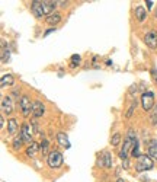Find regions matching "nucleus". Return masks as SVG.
<instances>
[{"label":"nucleus","instance_id":"obj_1","mask_svg":"<svg viewBox=\"0 0 157 182\" xmlns=\"http://www.w3.org/2000/svg\"><path fill=\"white\" fill-rule=\"evenodd\" d=\"M137 140L135 138V131L133 130V128H130L128 130V134H127V137H125V141H124V146L122 149H121V152H119V157L121 159H127V156H128V152H130V149L134 146V141Z\"/></svg>","mask_w":157,"mask_h":182},{"label":"nucleus","instance_id":"obj_2","mask_svg":"<svg viewBox=\"0 0 157 182\" xmlns=\"http://www.w3.org/2000/svg\"><path fill=\"white\" fill-rule=\"evenodd\" d=\"M153 160L151 157L148 156V155H141L140 157H138V162H137V165H135V169L137 172H143V171H148V169H153Z\"/></svg>","mask_w":157,"mask_h":182},{"label":"nucleus","instance_id":"obj_3","mask_svg":"<svg viewBox=\"0 0 157 182\" xmlns=\"http://www.w3.org/2000/svg\"><path fill=\"white\" fill-rule=\"evenodd\" d=\"M48 165L51 166V168H54V169H58L61 165H63V155L60 153V152H57V150H53L50 155H48Z\"/></svg>","mask_w":157,"mask_h":182},{"label":"nucleus","instance_id":"obj_4","mask_svg":"<svg viewBox=\"0 0 157 182\" xmlns=\"http://www.w3.org/2000/svg\"><path fill=\"white\" fill-rule=\"evenodd\" d=\"M19 106H21V111H22V115L23 117H28V115L32 112V106H34V102H31V99L23 95L19 101Z\"/></svg>","mask_w":157,"mask_h":182},{"label":"nucleus","instance_id":"obj_5","mask_svg":"<svg viewBox=\"0 0 157 182\" xmlns=\"http://www.w3.org/2000/svg\"><path fill=\"white\" fill-rule=\"evenodd\" d=\"M141 103L146 111H150L154 108V93L153 92H144L141 96Z\"/></svg>","mask_w":157,"mask_h":182},{"label":"nucleus","instance_id":"obj_6","mask_svg":"<svg viewBox=\"0 0 157 182\" xmlns=\"http://www.w3.org/2000/svg\"><path fill=\"white\" fill-rule=\"evenodd\" d=\"M21 130H22V131H21V137L23 138V141H26V143H34V141H32V130H31V127L28 124H23Z\"/></svg>","mask_w":157,"mask_h":182},{"label":"nucleus","instance_id":"obj_7","mask_svg":"<svg viewBox=\"0 0 157 182\" xmlns=\"http://www.w3.org/2000/svg\"><path fill=\"white\" fill-rule=\"evenodd\" d=\"M144 42H146L150 48L156 50L157 48V34L156 32H148V34H146V36H144Z\"/></svg>","mask_w":157,"mask_h":182},{"label":"nucleus","instance_id":"obj_8","mask_svg":"<svg viewBox=\"0 0 157 182\" xmlns=\"http://www.w3.org/2000/svg\"><path fill=\"white\" fill-rule=\"evenodd\" d=\"M45 112V106L42 102H39V101H35L34 102V106H32V115H34L35 118H39V117H42Z\"/></svg>","mask_w":157,"mask_h":182},{"label":"nucleus","instance_id":"obj_9","mask_svg":"<svg viewBox=\"0 0 157 182\" xmlns=\"http://www.w3.org/2000/svg\"><path fill=\"white\" fill-rule=\"evenodd\" d=\"M31 9H32V13H34L36 18H42L45 13H44V9H42V1H38V0H35L32 1V4H31Z\"/></svg>","mask_w":157,"mask_h":182},{"label":"nucleus","instance_id":"obj_10","mask_svg":"<svg viewBox=\"0 0 157 182\" xmlns=\"http://www.w3.org/2000/svg\"><path fill=\"white\" fill-rule=\"evenodd\" d=\"M1 109H3V112L4 114H12V111H13V103H12V98L10 96H4L3 99H1Z\"/></svg>","mask_w":157,"mask_h":182},{"label":"nucleus","instance_id":"obj_11","mask_svg":"<svg viewBox=\"0 0 157 182\" xmlns=\"http://www.w3.org/2000/svg\"><path fill=\"white\" fill-rule=\"evenodd\" d=\"M57 3L58 1H53V0H44L42 1V9H44V13L45 15H53V12H54V9H56Z\"/></svg>","mask_w":157,"mask_h":182},{"label":"nucleus","instance_id":"obj_12","mask_svg":"<svg viewBox=\"0 0 157 182\" xmlns=\"http://www.w3.org/2000/svg\"><path fill=\"white\" fill-rule=\"evenodd\" d=\"M57 140H58V144L63 146V147L68 149L70 147V141H68V137L66 136V133H58L57 134Z\"/></svg>","mask_w":157,"mask_h":182},{"label":"nucleus","instance_id":"obj_13","mask_svg":"<svg viewBox=\"0 0 157 182\" xmlns=\"http://www.w3.org/2000/svg\"><path fill=\"white\" fill-rule=\"evenodd\" d=\"M148 156L157 159V140H151L148 144Z\"/></svg>","mask_w":157,"mask_h":182},{"label":"nucleus","instance_id":"obj_14","mask_svg":"<svg viewBox=\"0 0 157 182\" xmlns=\"http://www.w3.org/2000/svg\"><path fill=\"white\" fill-rule=\"evenodd\" d=\"M16 131H18V123H16L15 118H10L9 123H7V133H9L10 136H15Z\"/></svg>","mask_w":157,"mask_h":182},{"label":"nucleus","instance_id":"obj_15","mask_svg":"<svg viewBox=\"0 0 157 182\" xmlns=\"http://www.w3.org/2000/svg\"><path fill=\"white\" fill-rule=\"evenodd\" d=\"M13 82H15V79H13V76L12 74H3L1 76V88H6V86H12L13 85Z\"/></svg>","mask_w":157,"mask_h":182},{"label":"nucleus","instance_id":"obj_16","mask_svg":"<svg viewBox=\"0 0 157 182\" xmlns=\"http://www.w3.org/2000/svg\"><path fill=\"white\" fill-rule=\"evenodd\" d=\"M60 21H61V15L60 13H53V15L47 16V23L48 25H57Z\"/></svg>","mask_w":157,"mask_h":182},{"label":"nucleus","instance_id":"obj_17","mask_svg":"<svg viewBox=\"0 0 157 182\" xmlns=\"http://www.w3.org/2000/svg\"><path fill=\"white\" fill-rule=\"evenodd\" d=\"M103 166L106 169H111L112 168V156H111L109 152H105L103 153Z\"/></svg>","mask_w":157,"mask_h":182},{"label":"nucleus","instance_id":"obj_18","mask_svg":"<svg viewBox=\"0 0 157 182\" xmlns=\"http://www.w3.org/2000/svg\"><path fill=\"white\" fill-rule=\"evenodd\" d=\"M38 149H39V146H38L36 143H31V146L26 149V155H28L29 157H32V156H35V155H36Z\"/></svg>","mask_w":157,"mask_h":182},{"label":"nucleus","instance_id":"obj_19","mask_svg":"<svg viewBox=\"0 0 157 182\" xmlns=\"http://www.w3.org/2000/svg\"><path fill=\"white\" fill-rule=\"evenodd\" d=\"M135 15H137V19H138V21H144V19H146L147 12H146V9H144V7L138 6V7L135 9Z\"/></svg>","mask_w":157,"mask_h":182},{"label":"nucleus","instance_id":"obj_20","mask_svg":"<svg viewBox=\"0 0 157 182\" xmlns=\"http://www.w3.org/2000/svg\"><path fill=\"white\" fill-rule=\"evenodd\" d=\"M131 155L134 156V157H140L141 155H140V143L135 140L134 141V146H133V150H131Z\"/></svg>","mask_w":157,"mask_h":182},{"label":"nucleus","instance_id":"obj_21","mask_svg":"<svg viewBox=\"0 0 157 182\" xmlns=\"http://www.w3.org/2000/svg\"><path fill=\"white\" fill-rule=\"evenodd\" d=\"M23 146V138L21 136L19 137H15V140H13V149L15 150H19V149Z\"/></svg>","mask_w":157,"mask_h":182},{"label":"nucleus","instance_id":"obj_22","mask_svg":"<svg viewBox=\"0 0 157 182\" xmlns=\"http://www.w3.org/2000/svg\"><path fill=\"white\" fill-rule=\"evenodd\" d=\"M150 120H151V124H153V125L157 124V103L154 105V108H153V111H151V117H150Z\"/></svg>","mask_w":157,"mask_h":182},{"label":"nucleus","instance_id":"obj_23","mask_svg":"<svg viewBox=\"0 0 157 182\" xmlns=\"http://www.w3.org/2000/svg\"><path fill=\"white\" fill-rule=\"evenodd\" d=\"M48 144H50V143H48L47 140H42V141H41V144H39V150L42 152V155H47V153H48Z\"/></svg>","mask_w":157,"mask_h":182},{"label":"nucleus","instance_id":"obj_24","mask_svg":"<svg viewBox=\"0 0 157 182\" xmlns=\"http://www.w3.org/2000/svg\"><path fill=\"white\" fill-rule=\"evenodd\" d=\"M119 143H121V134L116 133V134L112 137V140H111V144H112V146H118Z\"/></svg>","mask_w":157,"mask_h":182},{"label":"nucleus","instance_id":"obj_25","mask_svg":"<svg viewBox=\"0 0 157 182\" xmlns=\"http://www.w3.org/2000/svg\"><path fill=\"white\" fill-rule=\"evenodd\" d=\"M71 67H76V66H78L80 64V56L78 54H74V56H71Z\"/></svg>","mask_w":157,"mask_h":182},{"label":"nucleus","instance_id":"obj_26","mask_svg":"<svg viewBox=\"0 0 157 182\" xmlns=\"http://www.w3.org/2000/svg\"><path fill=\"white\" fill-rule=\"evenodd\" d=\"M135 108H137V101H134V102L131 103V106H130V109H128V112H127V118H131V115H133Z\"/></svg>","mask_w":157,"mask_h":182},{"label":"nucleus","instance_id":"obj_27","mask_svg":"<svg viewBox=\"0 0 157 182\" xmlns=\"http://www.w3.org/2000/svg\"><path fill=\"white\" fill-rule=\"evenodd\" d=\"M130 93H134V92H137V86H135V85H133V86H131V88H130Z\"/></svg>","mask_w":157,"mask_h":182},{"label":"nucleus","instance_id":"obj_28","mask_svg":"<svg viewBox=\"0 0 157 182\" xmlns=\"http://www.w3.org/2000/svg\"><path fill=\"white\" fill-rule=\"evenodd\" d=\"M153 3H154V1H151V0H148V1H147V7L150 9V7L153 6Z\"/></svg>","mask_w":157,"mask_h":182},{"label":"nucleus","instance_id":"obj_29","mask_svg":"<svg viewBox=\"0 0 157 182\" xmlns=\"http://www.w3.org/2000/svg\"><path fill=\"white\" fill-rule=\"evenodd\" d=\"M122 166H124V168H125V169L128 168V160H127V159L124 160V165H122Z\"/></svg>","mask_w":157,"mask_h":182},{"label":"nucleus","instance_id":"obj_30","mask_svg":"<svg viewBox=\"0 0 157 182\" xmlns=\"http://www.w3.org/2000/svg\"><path fill=\"white\" fill-rule=\"evenodd\" d=\"M153 76H154V79H156V83H157V73H156V70H153Z\"/></svg>","mask_w":157,"mask_h":182},{"label":"nucleus","instance_id":"obj_31","mask_svg":"<svg viewBox=\"0 0 157 182\" xmlns=\"http://www.w3.org/2000/svg\"><path fill=\"white\" fill-rule=\"evenodd\" d=\"M53 31H54V29H48V31H47V32H45V36H47V35H48V34H51V32H53Z\"/></svg>","mask_w":157,"mask_h":182},{"label":"nucleus","instance_id":"obj_32","mask_svg":"<svg viewBox=\"0 0 157 182\" xmlns=\"http://www.w3.org/2000/svg\"><path fill=\"white\" fill-rule=\"evenodd\" d=\"M116 182H125V181H124L122 178H119V179H118V181H116Z\"/></svg>","mask_w":157,"mask_h":182},{"label":"nucleus","instance_id":"obj_33","mask_svg":"<svg viewBox=\"0 0 157 182\" xmlns=\"http://www.w3.org/2000/svg\"><path fill=\"white\" fill-rule=\"evenodd\" d=\"M156 18H157V9H156Z\"/></svg>","mask_w":157,"mask_h":182}]
</instances>
